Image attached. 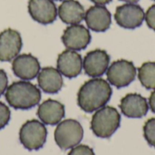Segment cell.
<instances>
[{
  "mask_svg": "<svg viewBox=\"0 0 155 155\" xmlns=\"http://www.w3.org/2000/svg\"><path fill=\"white\" fill-rule=\"evenodd\" d=\"M113 90L110 84L102 78L86 81L77 94V104L85 113H93L105 106L110 101Z\"/></svg>",
  "mask_w": 155,
  "mask_h": 155,
  "instance_id": "6da1fadb",
  "label": "cell"
},
{
  "mask_svg": "<svg viewBox=\"0 0 155 155\" xmlns=\"http://www.w3.org/2000/svg\"><path fill=\"white\" fill-rule=\"evenodd\" d=\"M5 94L9 105L17 110L31 109L41 100V92L36 85L25 80L13 83Z\"/></svg>",
  "mask_w": 155,
  "mask_h": 155,
  "instance_id": "7a4b0ae2",
  "label": "cell"
},
{
  "mask_svg": "<svg viewBox=\"0 0 155 155\" xmlns=\"http://www.w3.org/2000/svg\"><path fill=\"white\" fill-rule=\"evenodd\" d=\"M121 115L117 109L104 106L98 109L92 117L91 130L99 138H110L120 127Z\"/></svg>",
  "mask_w": 155,
  "mask_h": 155,
  "instance_id": "3957f363",
  "label": "cell"
},
{
  "mask_svg": "<svg viewBox=\"0 0 155 155\" xmlns=\"http://www.w3.org/2000/svg\"><path fill=\"white\" fill-rule=\"evenodd\" d=\"M84 137L81 124L74 119H66L58 124L54 131V141L62 150L72 149L78 145Z\"/></svg>",
  "mask_w": 155,
  "mask_h": 155,
  "instance_id": "277c9868",
  "label": "cell"
},
{
  "mask_svg": "<svg viewBox=\"0 0 155 155\" xmlns=\"http://www.w3.org/2000/svg\"><path fill=\"white\" fill-rule=\"evenodd\" d=\"M46 136L47 131L45 124L35 119L25 122L19 132L20 143L29 151L41 149L45 143Z\"/></svg>",
  "mask_w": 155,
  "mask_h": 155,
  "instance_id": "5b68a950",
  "label": "cell"
},
{
  "mask_svg": "<svg viewBox=\"0 0 155 155\" xmlns=\"http://www.w3.org/2000/svg\"><path fill=\"white\" fill-rule=\"evenodd\" d=\"M106 76L108 83L116 88L126 87L135 79L136 67L131 61L116 60L108 67Z\"/></svg>",
  "mask_w": 155,
  "mask_h": 155,
  "instance_id": "8992f818",
  "label": "cell"
},
{
  "mask_svg": "<svg viewBox=\"0 0 155 155\" xmlns=\"http://www.w3.org/2000/svg\"><path fill=\"white\" fill-rule=\"evenodd\" d=\"M144 17V11L139 5L129 3L118 6L114 14L116 23L126 29H134L141 26Z\"/></svg>",
  "mask_w": 155,
  "mask_h": 155,
  "instance_id": "52a82bcc",
  "label": "cell"
},
{
  "mask_svg": "<svg viewBox=\"0 0 155 155\" xmlns=\"http://www.w3.org/2000/svg\"><path fill=\"white\" fill-rule=\"evenodd\" d=\"M23 42L20 34L14 29L7 28L0 33V61L8 62L15 58L21 49Z\"/></svg>",
  "mask_w": 155,
  "mask_h": 155,
  "instance_id": "ba28073f",
  "label": "cell"
},
{
  "mask_svg": "<svg viewBox=\"0 0 155 155\" xmlns=\"http://www.w3.org/2000/svg\"><path fill=\"white\" fill-rule=\"evenodd\" d=\"M109 64L110 55L107 52L102 49H95L86 54L83 60V68L87 75L97 78L105 74Z\"/></svg>",
  "mask_w": 155,
  "mask_h": 155,
  "instance_id": "9c48e42d",
  "label": "cell"
},
{
  "mask_svg": "<svg viewBox=\"0 0 155 155\" xmlns=\"http://www.w3.org/2000/svg\"><path fill=\"white\" fill-rule=\"evenodd\" d=\"M62 41L67 49L80 51L86 48L90 44L91 34L89 30L82 25H70L64 31Z\"/></svg>",
  "mask_w": 155,
  "mask_h": 155,
  "instance_id": "30bf717a",
  "label": "cell"
},
{
  "mask_svg": "<svg viewBox=\"0 0 155 155\" xmlns=\"http://www.w3.org/2000/svg\"><path fill=\"white\" fill-rule=\"evenodd\" d=\"M12 69L14 74L25 81L35 79L40 72V64L36 57L30 54H18L13 59Z\"/></svg>",
  "mask_w": 155,
  "mask_h": 155,
  "instance_id": "8fae6325",
  "label": "cell"
},
{
  "mask_svg": "<svg viewBox=\"0 0 155 155\" xmlns=\"http://www.w3.org/2000/svg\"><path fill=\"white\" fill-rule=\"evenodd\" d=\"M28 12L35 21L43 25L51 24L57 17V8L53 0H29Z\"/></svg>",
  "mask_w": 155,
  "mask_h": 155,
  "instance_id": "7c38bea8",
  "label": "cell"
},
{
  "mask_svg": "<svg viewBox=\"0 0 155 155\" xmlns=\"http://www.w3.org/2000/svg\"><path fill=\"white\" fill-rule=\"evenodd\" d=\"M83 68V59L79 53L74 50L63 51L57 58V70L67 78L79 75Z\"/></svg>",
  "mask_w": 155,
  "mask_h": 155,
  "instance_id": "4fadbf2b",
  "label": "cell"
},
{
  "mask_svg": "<svg viewBox=\"0 0 155 155\" xmlns=\"http://www.w3.org/2000/svg\"><path fill=\"white\" fill-rule=\"evenodd\" d=\"M84 20L88 28L92 31L105 32L111 26L112 15L104 5H95L85 12Z\"/></svg>",
  "mask_w": 155,
  "mask_h": 155,
  "instance_id": "5bb4252c",
  "label": "cell"
},
{
  "mask_svg": "<svg viewBox=\"0 0 155 155\" xmlns=\"http://www.w3.org/2000/svg\"><path fill=\"white\" fill-rule=\"evenodd\" d=\"M120 109L128 118H142L149 111V104L139 94H128L121 99Z\"/></svg>",
  "mask_w": 155,
  "mask_h": 155,
  "instance_id": "9a60e30c",
  "label": "cell"
},
{
  "mask_svg": "<svg viewBox=\"0 0 155 155\" xmlns=\"http://www.w3.org/2000/svg\"><path fill=\"white\" fill-rule=\"evenodd\" d=\"M65 109L58 101L48 99L42 103L37 109V116L44 124H58L64 117Z\"/></svg>",
  "mask_w": 155,
  "mask_h": 155,
  "instance_id": "2e32d148",
  "label": "cell"
},
{
  "mask_svg": "<svg viewBox=\"0 0 155 155\" xmlns=\"http://www.w3.org/2000/svg\"><path fill=\"white\" fill-rule=\"evenodd\" d=\"M39 87L47 94H56L63 87L61 73L54 67H45L37 75Z\"/></svg>",
  "mask_w": 155,
  "mask_h": 155,
  "instance_id": "e0dca14e",
  "label": "cell"
},
{
  "mask_svg": "<svg viewBox=\"0 0 155 155\" xmlns=\"http://www.w3.org/2000/svg\"><path fill=\"white\" fill-rule=\"evenodd\" d=\"M60 19L67 25H76L84 19V6L76 0H64L58 7Z\"/></svg>",
  "mask_w": 155,
  "mask_h": 155,
  "instance_id": "ac0fdd59",
  "label": "cell"
},
{
  "mask_svg": "<svg viewBox=\"0 0 155 155\" xmlns=\"http://www.w3.org/2000/svg\"><path fill=\"white\" fill-rule=\"evenodd\" d=\"M138 77L143 87L155 90V62H145L138 69Z\"/></svg>",
  "mask_w": 155,
  "mask_h": 155,
  "instance_id": "d6986e66",
  "label": "cell"
},
{
  "mask_svg": "<svg viewBox=\"0 0 155 155\" xmlns=\"http://www.w3.org/2000/svg\"><path fill=\"white\" fill-rule=\"evenodd\" d=\"M143 135L149 145L155 148V118L146 121L143 125Z\"/></svg>",
  "mask_w": 155,
  "mask_h": 155,
  "instance_id": "ffe728a7",
  "label": "cell"
},
{
  "mask_svg": "<svg viewBox=\"0 0 155 155\" xmlns=\"http://www.w3.org/2000/svg\"><path fill=\"white\" fill-rule=\"evenodd\" d=\"M10 110L4 103L0 102V130L5 127L10 120Z\"/></svg>",
  "mask_w": 155,
  "mask_h": 155,
  "instance_id": "44dd1931",
  "label": "cell"
},
{
  "mask_svg": "<svg viewBox=\"0 0 155 155\" xmlns=\"http://www.w3.org/2000/svg\"><path fill=\"white\" fill-rule=\"evenodd\" d=\"M68 155H95L94 150L84 144H80L73 147L68 153Z\"/></svg>",
  "mask_w": 155,
  "mask_h": 155,
  "instance_id": "7402d4cb",
  "label": "cell"
},
{
  "mask_svg": "<svg viewBox=\"0 0 155 155\" xmlns=\"http://www.w3.org/2000/svg\"><path fill=\"white\" fill-rule=\"evenodd\" d=\"M147 25L155 31V5H153L152 6H150L145 14V17H144Z\"/></svg>",
  "mask_w": 155,
  "mask_h": 155,
  "instance_id": "603a6c76",
  "label": "cell"
},
{
  "mask_svg": "<svg viewBox=\"0 0 155 155\" xmlns=\"http://www.w3.org/2000/svg\"><path fill=\"white\" fill-rule=\"evenodd\" d=\"M7 87H8V78L6 73L3 69H0V96L4 93H5Z\"/></svg>",
  "mask_w": 155,
  "mask_h": 155,
  "instance_id": "cb8c5ba5",
  "label": "cell"
},
{
  "mask_svg": "<svg viewBox=\"0 0 155 155\" xmlns=\"http://www.w3.org/2000/svg\"><path fill=\"white\" fill-rule=\"evenodd\" d=\"M149 106L153 111V113L155 114V90L151 94L149 97Z\"/></svg>",
  "mask_w": 155,
  "mask_h": 155,
  "instance_id": "d4e9b609",
  "label": "cell"
},
{
  "mask_svg": "<svg viewBox=\"0 0 155 155\" xmlns=\"http://www.w3.org/2000/svg\"><path fill=\"white\" fill-rule=\"evenodd\" d=\"M93 3H94L95 5H106V4H109L112 0H91Z\"/></svg>",
  "mask_w": 155,
  "mask_h": 155,
  "instance_id": "484cf974",
  "label": "cell"
},
{
  "mask_svg": "<svg viewBox=\"0 0 155 155\" xmlns=\"http://www.w3.org/2000/svg\"><path fill=\"white\" fill-rule=\"evenodd\" d=\"M120 1H124V2L129 3V4H135V3L139 2L140 0H120Z\"/></svg>",
  "mask_w": 155,
  "mask_h": 155,
  "instance_id": "4316f807",
  "label": "cell"
},
{
  "mask_svg": "<svg viewBox=\"0 0 155 155\" xmlns=\"http://www.w3.org/2000/svg\"><path fill=\"white\" fill-rule=\"evenodd\" d=\"M57 1H62V0H57Z\"/></svg>",
  "mask_w": 155,
  "mask_h": 155,
  "instance_id": "83f0119b",
  "label": "cell"
},
{
  "mask_svg": "<svg viewBox=\"0 0 155 155\" xmlns=\"http://www.w3.org/2000/svg\"><path fill=\"white\" fill-rule=\"evenodd\" d=\"M154 1H155V0H154Z\"/></svg>",
  "mask_w": 155,
  "mask_h": 155,
  "instance_id": "f1b7e54d",
  "label": "cell"
}]
</instances>
